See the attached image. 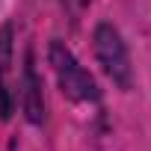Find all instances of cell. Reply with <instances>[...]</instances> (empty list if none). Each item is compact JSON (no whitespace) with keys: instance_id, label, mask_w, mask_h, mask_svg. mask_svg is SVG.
<instances>
[{"instance_id":"6da1fadb","label":"cell","mask_w":151,"mask_h":151,"mask_svg":"<svg viewBox=\"0 0 151 151\" xmlns=\"http://www.w3.org/2000/svg\"><path fill=\"white\" fill-rule=\"evenodd\" d=\"M47 62H50V68L56 74V83H59L65 98L80 101V104H98L101 101V89H98L95 77L77 62V56L71 53V47L62 39H50Z\"/></svg>"},{"instance_id":"7a4b0ae2","label":"cell","mask_w":151,"mask_h":151,"mask_svg":"<svg viewBox=\"0 0 151 151\" xmlns=\"http://www.w3.org/2000/svg\"><path fill=\"white\" fill-rule=\"evenodd\" d=\"M92 42H95V59L104 68V74L119 89H130L133 65H130V53H127V45H124L122 33L110 21H101L92 33Z\"/></svg>"},{"instance_id":"3957f363","label":"cell","mask_w":151,"mask_h":151,"mask_svg":"<svg viewBox=\"0 0 151 151\" xmlns=\"http://www.w3.org/2000/svg\"><path fill=\"white\" fill-rule=\"evenodd\" d=\"M12 24H0V119H12L18 104V74L12 68Z\"/></svg>"},{"instance_id":"277c9868","label":"cell","mask_w":151,"mask_h":151,"mask_svg":"<svg viewBox=\"0 0 151 151\" xmlns=\"http://www.w3.org/2000/svg\"><path fill=\"white\" fill-rule=\"evenodd\" d=\"M18 101H21V107L33 124H39L45 119V95H42V80L36 74V65H33V53H27L24 71L18 77Z\"/></svg>"}]
</instances>
